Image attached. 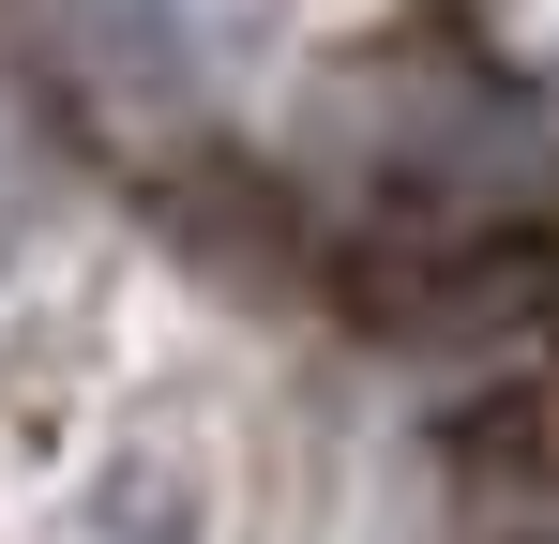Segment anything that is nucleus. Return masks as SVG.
<instances>
[{
    "label": "nucleus",
    "instance_id": "f257e3e1",
    "mask_svg": "<svg viewBox=\"0 0 559 544\" xmlns=\"http://www.w3.org/2000/svg\"><path fill=\"white\" fill-rule=\"evenodd\" d=\"M499 544H559V453H530V484L499 499Z\"/></svg>",
    "mask_w": 559,
    "mask_h": 544
}]
</instances>
